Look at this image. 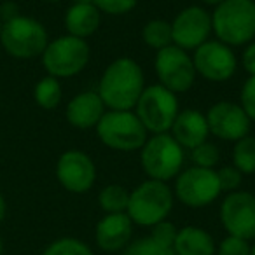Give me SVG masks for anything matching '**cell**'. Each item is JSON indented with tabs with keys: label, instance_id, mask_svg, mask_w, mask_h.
I'll return each mask as SVG.
<instances>
[{
	"label": "cell",
	"instance_id": "obj_1",
	"mask_svg": "<svg viewBox=\"0 0 255 255\" xmlns=\"http://www.w3.org/2000/svg\"><path fill=\"white\" fill-rule=\"evenodd\" d=\"M145 89L143 70L131 58H117L100 79L98 95L110 110H131Z\"/></svg>",
	"mask_w": 255,
	"mask_h": 255
},
{
	"label": "cell",
	"instance_id": "obj_2",
	"mask_svg": "<svg viewBox=\"0 0 255 255\" xmlns=\"http://www.w3.org/2000/svg\"><path fill=\"white\" fill-rule=\"evenodd\" d=\"M212 32L226 46H245L255 39L254 0H224L212 14Z\"/></svg>",
	"mask_w": 255,
	"mask_h": 255
},
{
	"label": "cell",
	"instance_id": "obj_3",
	"mask_svg": "<svg viewBox=\"0 0 255 255\" xmlns=\"http://www.w3.org/2000/svg\"><path fill=\"white\" fill-rule=\"evenodd\" d=\"M173 208V192L166 182L145 180L129 192L128 217L133 224L143 227H154L166 220Z\"/></svg>",
	"mask_w": 255,
	"mask_h": 255
},
{
	"label": "cell",
	"instance_id": "obj_4",
	"mask_svg": "<svg viewBox=\"0 0 255 255\" xmlns=\"http://www.w3.org/2000/svg\"><path fill=\"white\" fill-rule=\"evenodd\" d=\"M0 44L5 53L16 60H33L42 56L49 44V37L42 23L19 14L2 25Z\"/></svg>",
	"mask_w": 255,
	"mask_h": 255
},
{
	"label": "cell",
	"instance_id": "obj_5",
	"mask_svg": "<svg viewBox=\"0 0 255 255\" xmlns=\"http://www.w3.org/2000/svg\"><path fill=\"white\" fill-rule=\"evenodd\" d=\"M147 129L136 114L131 110H109L96 124V135L100 142L109 149L131 152L140 150L147 142Z\"/></svg>",
	"mask_w": 255,
	"mask_h": 255
},
{
	"label": "cell",
	"instance_id": "obj_6",
	"mask_svg": "<svg viewBox=\"0 0 255 255\" xmlns=\"http://www.w3.org/2000/svg\"><path fill=\"white\" fill-rule=\"evenodd\" d=\"M140 163L150 180L168 182L178 177L184 164V149L168 133H159L143 143L140 149Z\"/></svg>",
	"mask_w": 255,
	"mask_h": 255
},
{
	"label": "cell",
	"instance_id": "obj_7",
	"mask_svg": "<svg viewBox=\"0 0 255 255\" xmlns=\"http://www.w3.org/2000/svg\"><path fill=\"white\" fill-rule=\"evenodd\" d=\"M91 49L84 39L72 35H61L47 44L42 53V65L47 75L56 79H67L81 74L89 63Z\"/></svg>",
	"mask_w": 255,
	"mask_h": 255
},
{
	"label": "cell",
	"instance_id": "obj_8",
	"mask_svg": "<svg viewBox=\"0 0 255 255\" xmlns=\"http://www.w3.org/2000/svg\"><path fill=\"white\" fill-rule=\"evenodd\" d=\"M135 109L136 117L147 131L159 135L168 133L173 126L178 116V100L170 89L163 88L161 84H154L143 89Z\"/></svg>",
	"mask_w": 255,
	"mask_h": 255
},
{
	"label": "cell",
	"instance_id": "obj_9",
	"mask_svg": "<svg viewBox=\"0 0 255 255\" xmlns=\"http://www.w3.org/2000/svg\"><path fill=\"white\" fill-rule=\"evenodd\" d=\"M156 75L163 88L170 89L171 93H185L192 88L196 81V68L192 58L187 51L177 46H168L157 51L154 60Z\"/></svg>",
	"mask_w": 255,
	"mask_h": 255
},
{
	"label": "cell",
	"instance_id": "obj_10",
	"mask_svg": "<svg viewBox=\"0 0 255 255\" xmlns=\"http://www.w3.org/2000/svg\"><path fill=\"white\" fill-rule=\"evenodd\" d=\"M220 184L215 170L192 166L178 173L175 196L191 208H201L213 203L220 194Z\"/></svg>",
	"mask_w": 255,
	"mask_h": 255
},
{
	"label": "cell",
	"instance_id": "obj_11",
	"mask_svg": "<svg viewBox=\"0 0 255 255\" xmlns=\"http://www.w3.org/2000/svg\"><path fill=\"white\" fill-rule=\"evenodd\" d=\"M220 222L229 236L255 240V196L247 191L229 192L220 205Z\"/></svg>",
	"mask_w": 255,
	"mask_h": 255
},
{
	"label": "cell",
	"instance_id": "obj_12",
	"mask_svg": "<svg viewBox=\"0 0 255 255\" xmlns=\"http://www.w3.org/2000/svg\"><path fill=\"white\" fill-rule=\"evenodd\" d=\"M192 61L196 74L212 82H224L231 79L238 67L233 49L220 40H206L201 44L198 49H194Z\"/></svg>",
	"mask_w": 255,
	"mask_h": 255
},
{
	"label": "cell",
	"instance_id": "obj_13",
	"mask_svg": "<svg viewBox=\"0 0 255 255\" xmlns=\"http://www.w3.org/2000/svg\"><path fill=\"white\" fill-rule=\"evenodd\" d=\"M212 33V16L199 5L185 7L175 16L171 23L173 46L184 51L198 49Z\"/></svg>",
	"mask_w": 255,
	"mask_h": 255
},
{
	"label": "cell",
	"instance_id": "obj_14",
	"mask_svg": "<svg viewBox=\"0 0 255 255\" xmlns=\"http://www.w3.org/2000/svg\"><path fill=\"white\" fill-rule=\"evenodd\" d=\"M56 178L68 192L82 194L95 185L96 166L82 150H67L56 163Z\"/></svg>",
	"mask_w": 255,
	"mask_h": 255
},
{
	"label": "cell",
	"instance_id": "obj_15",
	"mask_svg": "<svg viewBox=\"0 0 255 255\" xmlns=\"http://www.w3.org/2000/svg\"><path fill=\"white\" fill-rule=\"evenodd\" d=\"M206 123L212 135L226 142H238L250 131V117L241 105L233 102H219L210 107Z\"/></svg>",
	"mask_w": 255,
	"mask_h": 255
},
{
	"label": "cell",
	"instance_id": "obj_16",
	"mask_svg": "<svg viewBox=\"0 0 255 255\" xmlns=\"http://www.w3.org/2000/svg\"><path fill=\"white\" fill-rule=\"evenodd\" d=\"M133 236V222L128 213H107L96 226V245L103 252H119L129 245Z\"/></svg>",
	"mask_w": 255,
	"mask_h": 255
},
{
	"label": "cell",
	"instance_id": "obj_17",
	"mask_svg": "<svg viewBox=\"0 0 255 255\" xmlns=\"http://www.w3.org/2000/svg\"><path fill=\"white\" fill-rule=\"evenodd\" d=\"M210 135L206 116L196 109H185L178 112L173 126L171 136L178 142L182 149H196L198 145L206 142Z\"/></svg>",
	"mask_w": 255,
	"mask_h": 255
},
{
	"label": "cell",
	"instance_id": "obj_18",
	"mask_svg": "<svg viewBox=\"0 0 255 255\" xmlns=\"http://www.w3.org/2000/svg\"><path fill=\"white\" fill-rule=\"evenodd\" d=\"M103 114H105V105L96 91H82L75 95L65 110L67 121L79 129L96 128Z\"/></svg>",
	"mask_w": 255,
	"mask_h": 255
},
{
	"label": "cell",
	"instance_id": "obj_19",
	"mask_svg": "<svg viewBox=\"0 0 255 255\" xmlns=\"http://www.w3.org/2000/svg\"><path fill=\"white\" fill-rule=\"evenodd\" d=\"M102 12L95 4H72L65 14V28L68 35L77 39H88L98 30Z\"/></svg>",
	"mask_w": 255,
	"mask_h": 255
},
{
	"label": "cell",
	"instance_id": "obj_20",
	"mask_svg": "<svg viewBox=\"0 0 255 255\" xmlns=\"http://www.w3.org/2000/svg\"><path fill=\"white\" fill-rule=\"evenodd\" d=\"M173 252L175 255H215V241L201 227L187 226L177 233Z\"/></svg>",
	"mask_w": 255,
	"mask_h": 255
},
{
	"label": "cell",
	"instance_id": "obj_21",
	"mask_svg": "<svg viewBox=\"0 0 255 255\" xmlns=\"http://www.w3.org/2000/svg\"><path fill=\"white\" fill-rule=\"evenodd\" d=\"M61 96H63V89H61L60 79L53 77V75H46L42 77L33 88V98L35 103L44 110H53L60 105Z\"/></svg>",
	"mask_w": 255,
	"mask_h": 255
},
{
	"label": "cell",
	"instance_id": "obj_22",
	"mask_svg": "<svg viewBox=\"0 0 255 255\" xmlns=\"http://www.w3.org/2000/svg\"><path fill=\"white\" fill-rule=\"evenodd\" d=\"M142 39L149 47L156 51H161L164 47L173 44V35H171V23L164 19H150L145 23L142 30Z\"/></svg>",
	"mask_w": 255,
	"mask_h": 255
},
{
	"label": "cell",
	"instance_id": "obj_23",
	"mask_svg": "<svg viewBox=\"0 0 255 255\" xmlns=\"http://www.w3.org/2000/svg\"><path fill=\"white\" fill-rule=\"evenodd\" d=\"M100 208L107 213H126L129 203V192L123 185L110 184L103 187L98 194Z\"/></svg>",
	"mask_w": 255,
	"mask_h": 255
},
{
	"label": "cell",
	"instance_id": "obj_24",
	"mask_svg": "<svg viewBox=\"0 0 255 255\" xmlns=\"http://www.w3.org/2000/svg\"><path fill=\"white\" fill-rule=\"evenodd\" d=\"M233 163V166L243 175L255 173V136L247 135L234 142Z\"/></svg>",
	"mask_w": 255,
	"mask_h": 255
},
{
	"label": "cell",
	"instance_id": "obj_25",
	"mask_svg": "<svg viewBox=\"0 0 255 255\" xmlns=\"http://www.w3.org/2000/svg\"><path fill=\"white\" fill-rule=\"evenodd\" d=\"M123 255H175V252L173 247L159 243L152 236H145L131 241L124 248Z\"/></svg>",
	"mask_w": 255,
	"mask_h": 255
},
{
	"label": "cell",
	"instance_id": "obj_26",
	"mask_svg": "<svg viewBox=\"0 0 255 255\" xmlns=\"http://www.w3.org/2000/svg\"><path fill=\"white\" fill-rule=\"evenodd\" d=\"M42 255H93L91 248L75 238H60L44 250Z\"/></svg>",
	"mask_w": 255,
	"mask_h": 255
},
{
	"label": "cell",
	"instance_id": "obj_27",
	"mask_svg": "<svg viewBox=\"0 0 255 255\" xmlns=\"http://www.w3.org/2000/svg\"><path fill=\"white\" fill-rule=\"evenodd\" d=\"M191 156H192V161H194L196 166L210 168V170H213V166H215L220 159L219 149L210 142H205V143H201V145L196 147V149H192Z\"/></svg>",
	"mask_w": 255,
	"mask_h": 255
},
{
	"label": "cell",
	"instance_id": "obj_28",
	"mask_svg": "<svg viewBox=\"0 0 255 255\" xmlns=\"http://www.w3.org/2000/svg\"><path fill=\"white\" fill-rule=\"evenodd\" d=\"M138 0H93V4L98 7L100 12L110 16H123L133 11Z\"/></svg>",
	"mask_w": 255,
	"mask_h": 255
},
{
	"label": "cell",
	"instance_id": "obj_29",
	"mask_svg": "<svg viewBox=\"0 0 255 255\" xmlns=\"http://www.w3.org/2000/svg\"><path fill=\"white\" fill-rule=\"evenodd\" d=\"M219 255H250V245L248 241L236 236H227L219 245Z\"/></svg>",
	"mask_w": 255,
	"mask_h": 255
},
{
	"label": "cell",
	"instance_id": "obj_30",
	"mask_svg": "<svg viewBox=\"0 0 255 255\" xmlns=\"http://www.w3.org/2000/svg\"><path fill=\"white\" fill-rule=\"evenodd\" d=\"M241 171L236 170L234 166H224L217 171V177H219L220 191L226 192H234L241 184Z\"/></svg>",
	"mask_w": 255,
	"mask_h": 255
},
{
	"label": "cell",
	"instance_id": "obj_31",
	"mask_svg": "<svg viewBox=\"0 0 255 255\" xmlns=\"http://www.w3.org/2000/svg\"><path fill=\"white\" fill-rule=\"evenodd\" d=\"M241 109L247 112L250 121H255V75H250L241 88Z\"/></svg>",
	"mask_w": 255,
	"mask_h": 255
},
{
	"label": "cell",
	"instance_id": "obj_32",
	"mask_svg": "<svg viewBox=\"0 0 255 255\" xmlns=\"http://www.w3.org/2000/svg\"><path fill=\"white\" fill-rule=\"evenodd\" d=\"M177 233H178V231H177V227H175L173 224L163 220V222L156 224V226L152 227V233H150V236H152L156 241H159V243L168 245V247H173L175 238H177Z\"/></svg>",
	"mask_w": 255,
	"mask_h": 255
},
{
	"label": "cell",
	"instance_id": "obj_33",
	"mask_svg": "<svg viewBox=\"0 0 255 255\" xmlns=\"http://www.w3.org/2000/svg\"><path fill=\"white\" fill-rule=\"evenodd\" d=\"M243 68L250 75H255V42H250L243 51Z\"/></svg>",
	"mask_w": 255,
	"mask_h": 255
},
{
	"label": "cell",
	"instance_id": "obj_34",
	"mask_svg": "<svg viewBox=\"0 0 255 255\" xmlns=\"http://www.w3.org/2000/svg\"><path fill=\"white\" fill-rule=\"evenodd\" d=\"M16 16H19V9L12 2H7V4H4L0 7V19H2V23L9 21V19L16 18Z\"/></svg>",
	"mask_w": 255,
	"mask_h": 255
},
{
	"label": "cell",
	"instance_id": "obj_35",
	"mask_svg": "<svg viewBox=\"0 0 255 255\" xmlns=\"http://www.w3.org/2000/svg\"><path fill=\"white\" fill-rule=\"evenodd\" d=\"M5 213H7V205H5V199H4V196L0 194V224L4 222V219H5Z\"/></svg>",
	"mask_w": 255,
	"mask_h": 255
},
{
	"label": "cell",
	"instance_id": "obj_36",
	"mask_svg": "<svg viewBox=\"0 0 255 255\" xmlns=\"http://www.w3.org/2000/svg\"><path fill=\"white\" fill-rule=\"evenodd\" d=\"M201 2H203V4H206V5H215V7H217L219 4H222L224 0H201Z\"/></svg>",
	"mask_w": 255,
	"mask_h": 255
},
{
	"label": "cell",
	"instance_id": "obj_37",
	"mask_svg": "<svg viewBox=\"0 0 255 255\" xmlns=\"http://www.w3.org/2000/svg\"><path fill=\"white\" fill-rule=\"evenodd\" d=\"M72 4H93V0H70Z\"/></svg>",
	"mask_w": 255,
	"mask_h": 255
},
{
	"label": "cell",
	"instance_id": "obj_38",
	"mask_svg": "<svg viewBox=\"0 0 255 255\" xmlns=\"http://www.w3.org/2000/svg\"><path fill=\"white\" fill-rule=\"evenodd\" d=\"M250 255H255V243L250 247Z\"/></svg>",
	"mask_w": 255,
	"mask_h": 255
},
{
	"label": "cell",
	"instance_id": "obj_39",
	"mask_svg": "<svg viewBox=\"0 0 255 255\" xmlns=\"http://www.w3.org/2000/svg\"><path fill=\"white\" fill-rule=\"evenodd\" d=\"M2 250H4V245H2V238H0V255H2Z\"/></svg>",
	"mask_w": 255,
	"mask_h": 255
},
{
	"label": "cell",
	"instance_id": "obj_40",
	"mask_svg": "<svg viewBox=\"0 0 255 255\" xmlns=\"http://www.w3.org/2000/svg\"><path fill=\"white\" fill-rule=\"evenodd\" d=\"M2 25H4V23H2V19H0V33H2Z\"/></svg>",
	"mask_w": 255,
	"mask_h": 255
},
{
	"label": "cell",
	"instance_id": "obj_41",
	"mask_svg": "<svg viewBox=\"0 0 255 255\" xmlns=\"http://www.w3.org/2000/svg\"><path fill=\"white\" fill-rule=\"evenodd\" d=\"M47 2H60V0H47Z\"/></svg>",
	"mask_w": 255,
	"mask_h": 255
}]
</instances>
